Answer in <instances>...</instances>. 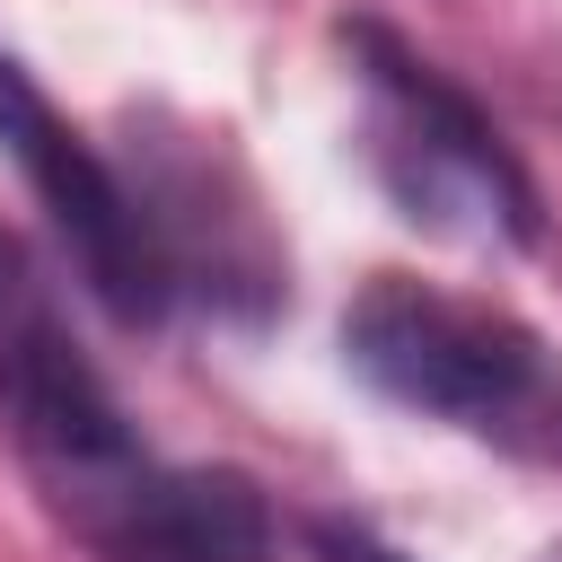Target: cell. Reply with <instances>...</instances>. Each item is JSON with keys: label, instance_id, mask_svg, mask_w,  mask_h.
<instances>
[{"label": "cell", "instance_id": "obj_1", "mask_svg": "<svg viewBox=\"0 0 562 562\" xmlns=\"http://www.w3.org/2000/svg\"><path fill=\"white\" fill-rule=\"evenodd\" d=\"M342 360L404 413L562 465V351L509 307L457 299L413 272H378L342 307Z\"/></svg>", "mask_w": 562, "mask_h": 562}, {"label": "cell", "instance_id": "obj_2", "mask_svg": "<svg viewBox=\"0 0 562 562\" xmlns=\"http://www.w3.org/2000/svg\"><path fill=\"white\" fill-rule=\"evenodd\" d=\"M342 53L360 61V97H369V167L404 202V220H422L439 237H483V246L492 237L501 246H536L544 237L536 176L518 167L501 123L439 61H422L378 18H351Z\"/></svg>", "mask_w": 562, "mask_h": 562}, {"label": "cell", "instance_id": "obj_3", "mask_svg": "<svg viewBox=\"0 0 562 562\" xmlns=\"http://www.w3.org/2000/svg\"><path fill=\"white\" fill-rule=\"evenodd\" d=\"M0 413H9L18 457L35 465L44 501L70 518V536L149 465V448L132 439L114 386L70 342L44 272L26 263V246L9 228H0Z\"/></svg>", "mask_w": 562, "mask_h": 562}, {"label": "cell", "instance_id": "obj_4", "mask_svg": "<svg viewBox=\"0 0 562 562\" xmlns=\"http://www.w3.org/2000/svg\"><path fill=\"white\" fill-rule=\"evenodd\" d=\"M0 149L18 158L26 193H35L44 220L61 228L70 263L88 272V290H97L123 325H158L167 299H176V281H167V263H158V237H149L132 184H123V176L97 158V140L35 88V70H26L18 53H0Z\"/></svg>", "mask_w": 562, "mask_h": 562}, {"label": "cell", "instance_id": "obj_5", "mask_svg": "<svg viewBox=\"0 0 562 562\" xmlns=\"http://www.w3.org/2000/svg\"><path fill=\"white\" fill-rule=\"evenodd\" d=\"M79 544L97 562H272V509L237 465H140Z\"/></svg>", "mask_w": 562, "mask_h": 562}, {"label": "cell", "instance_id": "obj_6", "mask_svg": "<svg viewBox=\"0 0 562 562\" xmlns=\"http://www.w3.org/2000/svg\"><path fill=\"white\" fill-rule=\"evenodd\" d=\"M307 536H316L325 562H413V553H395V544H386L378 527H360V518H316Z\"/></svg>", "mask_w": 562, "mask_h": 562}]
</instances>
